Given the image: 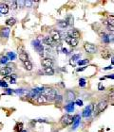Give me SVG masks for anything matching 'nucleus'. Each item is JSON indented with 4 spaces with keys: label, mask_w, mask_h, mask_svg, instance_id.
<instances>
[{
    "label": "nucleus",
    "mask_w": 114,
    "mask_h": 132,
    "mask_svg": "<svg viewBox=\"0 0 114 132\" xmlns=\"http://www.w3.org/2000/svg\"><path fill=\"white\" fill-rule=\"evenodd\" d=\"M43 94L49 99V101H53L55 100L56 96H57V92L54 89L51 88H46L43 90Z\"/></svg>",
    "instance_id": "1"
},
{
    "label": "nucleus",
    "mask_w": 114,
    "mask_h": 132,
    "mask_svg": "<svg viewBox=\"0 0 114 132\" xmlns=\"http://www.w3.org/2000/svg\"><path fill=\"white\" fill-rule=\"evenodd\" d=\"M73 122H74V117H72L70 115H67V114L65 115V116H63L62 120H61V123H62V125L64 126H67L73 124Z\"/></svg>",
    "instance_id": "2"
},
{
    "label": "nucleus",
    "mask_w": 114,
    "mask_h": 132,
    "mask_svg": "<svg viewBox=\"0 0 114 132\" xmlns=\"http://www.w3.org/2000/svg\"><path fill=\"white\" fill-rule=\"evenodd\" d=\"M84 47H85V50L89 53V54H94L97 52V47L92 44H89V43H86L84 44Z\"/></svg>",
    "instance_id": "3"
},
{
    "label": "nucleus",
    "mask_w": 114,
    "mask_h": 132,
    "mask_svg": "<svg viewBox=\"0 0 114 132\" xmlns=\"http://www.w3.org/2000/svg\"><path fill=\"white\" fill-rule=\"evenodd\" d=\"M49 36L52 38V40H53L54 42H60L61 39H62V36H61L60 32L57 31V30H51Z\"/></svg>",
    "instance_id": "4"
},
{
    "label": "nucleus",
    "mask_w": 114,
    "mask_h": 132,
    "mask_svg": "<svg viewBox=\"0 0 114 132\" xmlns=\"http://www.w3.org/2000/svg\"><path fill=\"white\" fill-rule=\"evenodd\" d=\"M65 41H66V43L68 44V45H70L71 47H76V46L78 45V40L73 39L72 37H69V36L66 37Z\"/></svg>",
    "instance_id": "5"
},
{
    "label": "nucleus",
    "mask_w": 114,
    "mask_h": 132,
    "mask_svg": "<svg viewBox=\"0 0 114 132\" xmlns=\"http://www.w3.org/2000/svg\"><path fill=\"white\" fill-rule=\"evenodd\" d=\"M41 63L44 66V68H48V67H51L52 68V66H53V60L51 59H49V58L43 59L42 61H41Z\"/></svg>",
    "instance_id": "6"
},
{
    "label": "nucleus",
    "mask_w": 114,
    "mask_h": 132,
    "mask_svg": "<svg viewBox=\"0 0 114 132\" xmlns=\"http://www.w3.org/2000/svg\"><path fill=\"white\" fill-rule=\"evenodd\" d=\"M12 71H13V68L9 65V66H7V67H4V68L0 69V75L6 76V75H9L10 74L12 73Z\"/></svg>",
    "instance_id": "7"
},
{
    "label": "nucleus",
    "mask_w": 114,
    "mask_h": 132,
    "mask_svg": "<svg viewBox=\"0 0 114 132\" xmlns=\"http://www.w3.org/2000/svg\"><path fill=\"white\" fill-rule=\"evenodd\" d=\"M107 101H101V102L98 103L97 105V109L98 111H100V112H102V111H104L106 109H107Z\"/></svg>",
    "instance_id": "8"
},
{
    "label": "nucleus",
    "mask_w": 114,
    "mask_h": 132,
    "mask_svg": "<svg viewBox=\"0 0 114 132\" xmlns=\"http://www.w3.org/2000/svg\"><path fill=\"white\" fill-rule=\"evenodd\" d=\"M36 102L38 103V104H47V103H49V99H48L44 94H40V95L37 96Z\"/></svg>",
    "instance_id": "9"
},
{
    "label": "nucleus",
    "mask_w": 114,
    "mask_h": 132,
    "mask_svg": "<svg viewBox=\"0 0 114 132\" xmlns=\"http://www.w3.org/2000/svg\"><path fill=\"white\" fill-rule=\"evenodd\" d=\"M81 34H80V31L78 29H72L69 31V37H72L73 39H76L78 40L80 38Z\"/></svg>",
    "instance_id": "10"
},
{
    "label": "nucleus",
    "mask_w": 114,
    "mask_h": 132,
    "mask_svg": "<svg viewBox=\"0 0 114 132\" xmlns=\"http://www.w3.org/2000/svg\"><path fill=\"white\" fill-rule=\"evenodd\" d=\"M44 43L47 44V45H49V46H51V47L55 45V42L52 40V38H51L49 35L46 36V37L44 38Z\"/></svg>",
    "instance_id": "11"
},
{
    "label": "nucleus",
    "mask_w": 114,
    "mask_h": 132,
    "mask_svg": "<svg viewBox=\"0 0 114 132\" xmlns=\"http://www.w3.org/2000/svg\"><path fill=\"white\" fill-rule=\"evenodd\" d=\"M101 57L105 59H108L111 57V53H110L109 50L104 49V50H102V52H101Z\"/></svg>",
    "instance_id": "12"
},
{
    "label": "nucleus",
    "mask_w": 114,
    "mask_h": 132,
    "mask_svg": "<svg viewBox=\"0 0 114 132\" xmlns=\"http://www.w3.org/2000/svg\"><path fill=\"white\" fill-rule=\"evenodd\" d=\"M8 12H9V6L7 4H1L0 5V13L7 14Z\"/></svg>",
    "instance_id": "13"
},
{
    "label": "nucleus",
    "mask_w": 114,
    "mask_h": 132,
    "mask_svg": "<svg viewBox=\"0 0 114 132\" xmlns=\"http://www.w3.org/2000/svg\"><path fill=\"white\" fill-rule=\"evenodd\" d=\"M19 59L24 63V62H26V61L29 60V56H28L27 53H25V52H21V53L19 54Z\"/></svg>",
    "instance_id": "14"
},
{
    "label": "nucleus",
    "mask_w": 114,
    "mask_h": 132,
    "mask_svg": "<svg viewBox=\"0 0 114 132\" xmlns=\"http://www.w3.org/2000/svg\"><path fill=\"white\" fill-rule=\"evenodd\" d=\"M91 109H92V107H91V106H89V107L86 108V109L84 110L83 116H84V117H89V116H90V114H91V112H92Z\"/></svg>",
    "instance_id": "15"
},
{
    "label": "nucleus",
    "mask_w": 114,
    "mask_h": 132,
    "mask_svg": "<svg viewBox=\"0 0 114 132\" xmlns=\"http://www.w3.org/2000/svg\"><path fill=\"white\" fill-rule=\"evenodd\" d=\"M24 67H25V69L27 70V71H32L33 70V63L30 61V60H28V61H26V62H24Z\"/></svg>",
    "instance_id": "16"
},
{
    "label": "nucleus",
    "mask_w": 114,
    "mask_h": 132,
    "mask_svg": "<svg viewBox=\"0 0 114 132\" xmlns=\"http://www.w3.org/2000/svg\"><path fill=\"white\" fill-rule=\"evenodd\" d=\"M44 72L47 75H54V69L51 68V67H48V68H44Z\"/></svg>",
    "instance_id": "17"
},
{
    "label": "nucleus",
    "mask_w": 114,
    "mask_h": 132,
    "mask_svg": "<svg viewBox=\"0 0 114 132\" xmlns=\"http://www.w3.org/2000/svg\"><path fill=\"white\" fill-rule=\"evenodd\" d=\"M67 99H74L75 93L72 91H67Z\"/></svg>",
    "instance_id": "18"
},
{
    "label": "nucleus",
    "mask_w": 114,
    "mask_h": 132,
    "mask_svg": "<svg viewBox=\"0 0 114 132\" xmlns=\"http://www.w3.org/2000/svg\"><path fill=\"white\" fill-rule=\"evenodd\" d=\"M66 22L67 23V26H72L73 25V17L71 15H68L66 19Z\"/></svg>",
    "instance_id": "19"
},
{
    "label": "nucleus",
    "mask_w": 114,
    "mask_h": 132,
    "mask_svg": "<svg viewBox=\"0 0 114 132\" xmlns=\"http://www.w3.org/2000/svg\"><path fill=\"white\" fill-rule=\"evenodd\" d=\"M15 23H16V20H15L14 18H10V19H8V20L6 21V24H7L8 26H13Z\"/></svg>",
    "instance_id": "20"
},
{
    "label": "nucleus",
    "mask_w": 114,
    "mask_h": 132,
    "mask_svg": "<svg viewBox=\"0 0 114 132\" xmlns=\"http://www.w3.org/2000/svg\"><path fill=\"white\" fill-rule=\"evenodd\" d=\"M107 22L109 25L114 26V15H108V16H107Z\"/></svg>",
    "instance_id": "21"
},
{
    "label": "nucleus",
    "mask_w": 114,
    "mask_h": 132,
    "mask_svg": "<svg viewBox=\"0 0 114 132\" xmlns=\"http://www.w3.org/2000/svg\"><path fill=\"white\" fill-rule=\"evenodd\" d=\"M102 39H103V42H104V43H106V44H108V43H109V37H108L107 34L103 33V35H102Z\"/></svg>",
    "instance_id": "22"
},
{
    "label": "nucleus",
    "mask_w": 114,
    "mask_h": 132,
    "mask_svg": "<svg viewBox=\"0 0 114 132\" xmlns=\"http://www.w3.org/2000/svg\"><path fill=\"white\" fill-rule=\"evenodd\" d=\"M58 25H59V27H61L62 29H65V28H67V23L66 22V20H62V21H59Z\"/></svg>",
    "instance_id": "23"
},
{
    "label": "nucleus",
    "mask_w": 114,
    "mask_h": 132,
    "mask_svg": "<svg viewBox=\"0 0 114 132\" xmlns=\"http://www.w3.org/2000/svg\"><path fill=\"white\" fill-rule=\"evenodd\" d=\"M105 24L107 25V30L108 31H110V32H114V26H111V25H109L107 21L105 22Z\"/></svg>",
    "instance_id": "24"
},
{
    "label": "nucleus",
    "mask_w": 114,
    "mask_h": 132,
    "mask_svg": "<svg viewBox=\"0 0 114 132\" xmlns=\"http://www.w3.org/2000/svg\"><path fill=\"white\" fill-rule=\"evenodd\" d=\"M73 103L72 104H69V105H67V106H66L65 109L67 110V111H73Z\"/></svg>",
    "instance_id": "25"
},
{
    "label": "nucleus",
    "mask_w": 114,
    "mask_h": 132,
    "mask_svg": "<svg viewBox=\"0 0 114 132\" xmlns=\"http://www.w3.org/2000/svg\"><path fill=\"white\" fill-rule=\"evenodd\" d=\"M89 62V59H83V60H79L78 61V65H86Z\"/></svg>",
    "instance_id": "26"
},
{
    "label": "nucleus",
    "mask_w": 114,
    "mask_h": 132,
    "mask_svg": "<svg viewBox=\"0 0 114 132\" xmlns=\"http://www.w3.org/2000/svg\"><path fill=\"white\" fill-rule=\"evenodd\" d=\"M79 85H80V87H85L86 86V79L85 78H80Z\"/></svg>",
    "instance_id": "27"
},
{
    "label": "nucleus",
    "mask_w": 114,
    "mask_h": 132,
    "mask_svg": "<svg viewBox=\"0 0 114 132\" xmlns=\"http://www.w3.org/2000/svg\"><path fill=\"white\" fill-rule=\"evenodd\" d=\"M17 4V7L19 8H23V7H25V1H17L16 2Z\"/></svg>",
    "instance_id": "28"
},
{
    "label": "nucleus",
    "mask_w": 114,
    "mask_h": 132,
    "mask_svg": "<svg viewBox=\"0 0 114 132\" xmlns=\"http://www.w3.org/2000/svg\"><path fill=\"white\" fill-rule=\"evenodd\" d=\"M33 1H25V7H28V8H32L33 7Z\"/></svg>",
    "instance_id": "29"
},
{
    "label": "nucleus",
    "mask_w": 114,
    "mask_h": 132,
    "mask_svg": "<svg viewBox=\"0 0 114 132\" xmlns=\"http://www.w3.org/2000/svg\"><path fill=\"white\" fill-rule=\"evenodd\" d=\"M3 80H4V81H7V82H12V76L6 75V76L3 77Z\"/></svg>",
    "instance_id": "30"
},
{
    "label": "nucleus",
    "mask_w": 114,
    "mask_h": 132,
    "mask_svg": "<svg viewBox=\"0 0 114 132\" xmlns=\"http://www.w3.org/2000/svg\"><path fill=\"white\" fill-rule=\"evenodd\" d=\"M108 98H109V100H111V101H113L114 100V91L113 92H111L108 94Z\"/></svg>",
    "instance_id": "31"
},
{
    "label": "nucleus",
    "mask_w": 114,
    "mask_h": 132,
    "mask_svg": "<svg viewBox=\"0 0 114 132\" xmlns=\"http://www.w3.org/2000/svg\"><path fill=\"white\" fill-rule=\"evenodd\" d=\"M80 57H81V54H76V55H73V56H72V58H71V59L75 60V59H79Z\"/></svg>",
    "instance_id": "32"
},
{
    "label": "nucleus",
    "mask_w": 114,
    "mask_h": 132,
    "mask_svg": "<svg viewBox=\"0 0 114 132\" xmlns=\"http://www.w3.org/2000/svg\"><path fill=\"white\" fill-rule=\"evenodd\" d=\"M62 96L61 95H59V96H56V98H55V100H56V102H61L62 101Z\"/></svg>",
    "instance_id": "33"
},
{
    "label": "nucleus",
    "mask_w": 114,
    "mask_h": 132,
    "mask_svg": "<svg viewBox=\"0 0 114 132\" xmlns=\"http://www.w3.org/2000/svg\"><path fill=\"white\" fill-rule=\"evenodd\" d=\"M76 104H77L78 106H83V101H81V100H77V101H76Z\"/></svg>",
    "instance_id": "34"
},
{
    "label": "nucleus",
    "mask_w": 114,
    "mask_h": 132,
    "mask_svg": "<svg viewBox=\"0 0 114 132\" xmlns=\"http://www.w3.org/2000/svg\"><path fill=\"white\" fill-rule=\"evenodd\" d=\"M86 69V67H83V68H78L77 69V72H82V71H84Z\"/></svg>",
    "instance_id": "35"
},
{
    "label": "nucleus",
    "mask_w": 114,
    "mask_h": 132,
    "mask_svg": "<svg viewBox=\"0 0 114 132\" xmlns=\"http://www.w3.org/2000/svg\"><path fill=\"white\" fill-rule=\"evenodd\" d=\"M110 69H112V66L111 65H109V66H107V67H106L104 70H110Z\"/></svg>",
    "instance_id": "36"
},
{
    "label": "nucleus",
    "mask_w": 114,
    "mask_h": 132,
    "mask_svg": "<svg viewBox=\"0 0 114 132\" xmlns=\"http://www.w3.org/2000/svg\"><path fill=\"white\" fill-rule=\"evenodd\" d=\"M107 78H112V79H114V75H107Z\"/></svg>",
    "instance_id": "37"
},
{
    "label": "nucleus",
    "mask_w": 114,
    "mask_h": 132,
    "mask_svg": "<svg viewBox=\"0 0 114 132\" xmlns=\"http://www.w3.org/2000/svg\"><path fill=\"white\" fill-rule=\"evenodd\" d=\"M62 51H63L64 53H67V49H66V48H63V50H62Z\"/></svg>",
    "instance_id": "38"
},
{
    "label": "nucleus",
    "mask_w": 114,
    "mask_h": 132,
    "mask_svg": "<svg viewBox=\"0 0 114 132\" xmlns=\"http://www.w3.org/2000/svg\"><path fill=\"white\" fill-rule=\"evenodd\" d=\"M111 63H112V65H114V58H112L111 59Z\"/></svg>",
    "instance_id": "39"
},
{
    "label": "nucleus",
    "mask_w": 114,
    "mask_h": 132,
    "mask_svg": "<svg viewBox=\"0 0 114 132\" xmlns=\"http://www.w3.org/2000/svg\"><path fill=\"white\" fill-rule=\"evenodd\" d=\"M113 41H114V39H113Z\"/></svg>",
    "instance_id": "40"
}]
</instances>
